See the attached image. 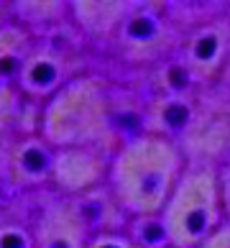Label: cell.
I'll return each instance as SVG.
<instances>
[{
    "label": "cell",
    "instance_id": "obj_4",
    "mask_svg": "<svg viewBox=\"0 0 230 248\" xmlns=\"http://www.w3.org/2000/svg\"><path fill=\"white\" fill-rule=\"evenodd\" d=\"M51 77H54V67H49V64H39V67L33 69L36 82H51Z\"/></svg>",
    "mask_w": 230,
    "mask_h": 248
},
{
    "label": "cell",
    "instance_id": "obj_1",
    "mask_svg": "<svg viewBox=\"0 0 230 248\" xmlns=\"http://www.w3.org/2000/svg\"><path fill=\"white\" fill-rule=\"evenodd\" d=\"M131 33L138 36V39H146V36H151V33H153V26H151L149 18H138V21L131 23Z\"/></svg>",
    "mask_w": 230,
    "mask_h": 248
},
{
    "label": "cell",
    "instance_id": "obj_12",
    "mask_svg": "<svg viewBox=\"0 0 230 248\" xmlns=\"http://www.w3.org/2000/svg\"><path fill=\"white\" fill-rule=\"evenodd\" d=\"M54 248H67V246H64V243H57V246H54Z\"/></svg>",
    "mask_w": 230,
    "mask_h": 248
},
{
    "label": "cell",
    "instance_id": "obj_9",
    "mask_svg": "<svg viewBox=\"0 0 230 248\" xmlns=\"http://www.w3.org/2000/svg\"><path fill=\"white\" fill-rule=\"evenodd\" d=\"M146 238H149V241H159V238H161V228H156V225L146 228Z\"/></svg>",
    "mask_w": 230,
    "mask_h": 248
},
{
    "label": "cell",
    "instance_id": "obj_3",
    "mask_svg": "<svg viewBox=\"0 0 230 248\" xmlns=\"http://www.w3.org/2000/svg\"><path fill=\"white\" fill-rule=\"evenodd\" d=\"M187 108H182V105H171L169 110H167V121H169V125H182L184 121H187Z\"/></svg>",
    "mask_w": 230,
    "mask_h": 248
},
{
    "label": "cell",
    "instance_id": "obj_2",
    "mask_svg": "<svg viewBox=\"0 0 230 248\" xmlns=\"http://www.w3.org/2000/svg\"><path fill=\"white\" fill-rule=\"evenodd\" d=\"M26 167H29L31 171H41V169L46 167V159H44V154H41V151H36V149L26 151Z\"/></svg>",
    "mask_w": 230,
    "mask_h": 248
},
{
    "label": "cell",
    "instance_id": "obj_10",
    "mask_svg": "<svg viewBox=\"0 0 230 248\" xmlns=\"http://www.w3.org/2000/svg\"><path fill=\"white\" fill-rule=\"evenodd\" d=\"M121 123L128 125V128H133V125H136V115H123V118H121Z\"/></svg>",
    "mask_w": 230,
    "mask_h": 248
},
{
    "label": "cell",
    "instance_id": "obj_8",
    "mask_svg": "<svg viewBox=\"0 0 230 248\" xmlns=\"http://www.w3.org/2000/svg\"><path fill=\"white\" fill-rule=\"evenodd\" d=\"M171 85L174 87H184V85H187V75H184V69H171Z\"/></svg>",
    "mask_w": 230,
    "mask_h": 248
},
{
    "label": "cell",
    "instance_id": "obj_6",
    "mask_svg": "<svg viewBox=\"0 0 230 248\" xmlns=\"http://www.w3.org/2000/svg\"><path fill=\"white\" fill-rule=\"evenodd\" d=\"M187 225H189V231H192V233H199L202 228H205V213H192Z\"/></svg>",
    "mask_w": 230,
    "mask_h": 248
},
{
    "label": "cell",
    "instance_id": "obj_13",
    "mask_svg": "<svg viewBox=\"0 0 230 248\" xmlns=\"http://www.w3.org/2000/svg\"><path fill=\"white\" fill-rule=\"evenodd\" d=\"M103 248H115V246H103Z\"/></svg>",
    "mask_w": 230,
    "mask_h": 248
},
{
    "label": "cell",
    "instance_id": "obj_7",
    "mask_svg": "<svg viewBox=\"0 0 230 248\" xmlns=\"http://www.w3.org/2000/svg\"><path fill=\"white\" fill-rule=\"evenodd\" d=\"M0 246H3V248H23V238L11 233V235H5L3 241H0Z\"/></svg>",
    "mask_w": 230,
    "mask_h": 248
},
{
    "label": "cell",
    "instance_id": "obj_11",
    "mask_svg": "<svg viewBox=\"0 0 230 248\" xmlns=\"http://www.w3.org/2000/svg\"><path fill=\"white\" fill-rule=\"evenodd\" d=\"M11 67H13V62H11V59H3V62H0V72H8Z\"/></svg>",
    "mask_w": 230,
    "mask_h": 248
},
{
    "label": "cell",
    "instance_id": "obj_5",
    "mask_svg": "<svg viewBox=\"0 0 230 248\" xmlns=\"http://www.w3.org/2000/svg\"><path fill=\"white\" fill-rule=\"evenodd\" d=\"M213 51H215V39H202L197 44V57L210 59V57H213Z\"/></svg>",
    "mask_w": 230,
    "mask_h": 248
}]
</instances>
